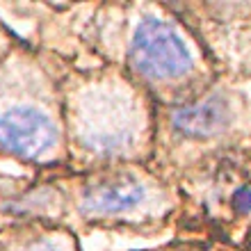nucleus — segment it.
<instances>
[{"mask_svg": "<svg viewBox=\"0 0 251 251\" xmlns=\"http://www.w3.org/2000/svg\"><path fill=\"white\" fill-rule=\"evenodd\" d=\"M233 121V107L226 96H208L178 107L172 117L174 128L192 139H208L226 130Z\"/></svg>", "mask_w": 251, "mask_h": 251, "instance_id": "4", "label": "nucleus"}, {"mask_svg": "<svg viewBox=\"0 0 251 251\" xmlns=\"http://www.w3.org/2000/svg\"><path fill=\"white\" fill-rule=\"evenodd\" d=\"M231 205L238 215H249L251 212V185H240L233 192Z\"/></svg>", "mask_w": 251, "mask_h": 251, "instance_id": "5", "label": "nucleus"}, {"mask_svg": "<svg viewBox=\"0 0 251 251\" xmlns=\"http://www.w3.org/2000/svg\"><path fill=\"white\" fill-rule=\"evenodd\" d=\"M130 64L149 80H176L190 73L194 62L185 41L169 23L146 16L132 34Z\"/></svg>", "mask_w": 251, "mask_h": 251, "instance_id": "1", "label": "nucleus"}, {"mask_svg": "<svg viewBox=\"0 0 251 251\" xmlns=\"http://www.w3.org/2000/svg\"><path fill=\"white\" fill-rule=\"evenodd\" d=\"M144 201V187L130 176L100 178L85 190L82 208L92 217H114L135 210Z\"/></svg>", "mask_w": 251, "mask_h": 251, "instance_id": "3", "label": "nucleus"}, {"mask_svg": "<svg viewBox=\"0 0 251 251\" xmlns=\"http://www.w3.org/2000/svg\"><path fill=\"white\" fill-rule=\"evenodd\" d=\"M57 144L55 124L37 107H9L0 114V149L16 158L39 160Z\"/></svg>", "mask_w": 251, "mask_h": 251, "instance_id": "2", "label": "nucleus"}]
</instances>
